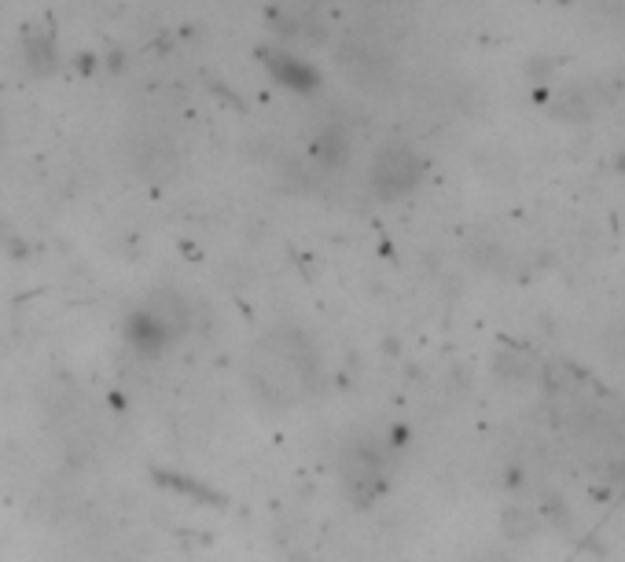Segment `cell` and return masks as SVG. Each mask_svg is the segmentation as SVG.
<instances>
[{"instance_id": "cell-1", "label": "cell", "mask_w": 625, "mask_h": 562, "mask_svg": "<svg viewBox=\"0 0 625 562\" xmlns=\"http://www.w3.org/2000/svg\"><path fill=\"white\" fill-rule=\"evenodd\" d=\"M250 390L273 409H291L313 390L321 361L310 338L295 327H276L250 350Z\"/></svg>"}, {"instance_id": "cell-2", "label": "cell", "mask_w": 625, "mask_h": 562, "mask_svg": "<svg viewBox=\"0 0 625 562\" xmlns=\"http://www.w3.org/2000/svg\"><path fill=\"white\" fill-rule=\"evenodd\" d=\"M185 327H188L185 298L170 295V290H159L155 298H148V302L129 316L125 335H129V342L137 346L140 353L155 357L166 350V346L177 342V338L185 335Z\"/></svg>"}, {"instance_id": "cell-3", "label": "cell", "mask_w": 625, "mask_h": 562, "mask_svg": "<svg viewBox=\"0 0 625 562\" xmlns=\"http://www.w3.org/2000/svg\"><path fill=\"white\" fill-rule=\"evenodd\" d=\"M423 170H427V162H423V154L416 148H409V143H387V148L375 151L368 184L383 202H393L420 188Z\"/></svg>"}, {"instance_id": "cell-4", "label": "cell", "mask_w": 625, "mask_h": 562, "mask_svg": "<svg viewBox=\"0 0 625 562\" xmlns=\"http://www.w3.org/2000/svg\"><path fill=\"white\" fill-rule=\"evenodd\" d=\"M339 66L342 74L350 77L358 89H387V85L393 82V55L387 45L372 41V37H346V41L339 45Z\"/></svg>"}, {"instance_id": "cell-5", "label": "cell", "mask_w": 625, "mask_h": 562, "mask_svg": "<svg viewBox=\"0 0 625 562\" xmlns=\"http://www.w3.org/2000/svg\"><path fill=\"white\" fill-rule=\"evenodd\" d=\"M342 482L353 500H372L383 489V460L372 445H353L342 457Z\"/></svg>"}, {"instance_id": "cell-6", "label": "cell", "mask_w": 625, "mask_h": 562, "mask_svg": "<svg viewBox=\"0 0 625 562\" xmlns=\"http://www.w3.org/2000/svg\"><path fill=\"white\" fill-rule=\"evenodd\" d=\"M262 60H265V71L273 74V82H280L284 89H291V92H316L321 89V74H316L305 60H298L295 52L265 48Z\"/></svg>"}, {"instance_id": "cell-7", "label": "cell", "mask_w": 625, "mask_h": 562, "mask_svg": "<svg viewBox=\"0 0 625 562\" xmlns=\"http://www.w3.org/2000/svg\"><path fill=\"white\" fill-rule=\"evenodd\" d=\"M55 34L45 30V34H34L30 41H26V66H30L34 74H52L55 71Z\"/></svg>"}, {"instance_id": "cell-8", "label": "cell", "mask_w": 625, "mask_h": 562, "mask_svg": "<svg viewBox=\"0 0 625 562\" xmlns=\"http://www.w3.org/2000/svg\"><path fill=\"white\" fill-rule=\"evenodd\" d=\"M346 154H350V140H346V129H339V125H332L316 137V159L324 166H342Z\"/></svg>"}, {"instance_id": "cell-9", "label": "cell", "mask_w": 625, "mask_h": 562, "mask_svg": "<svg viewBox=\"0 0 625 562\" xmlns=\"http://www.w3.org/2000/svg\"><path fill=\"white\" fill-rule=\"evenodd\" d=\"M0 133H4V125H0Z\"/></svg>"}]
</instances>
